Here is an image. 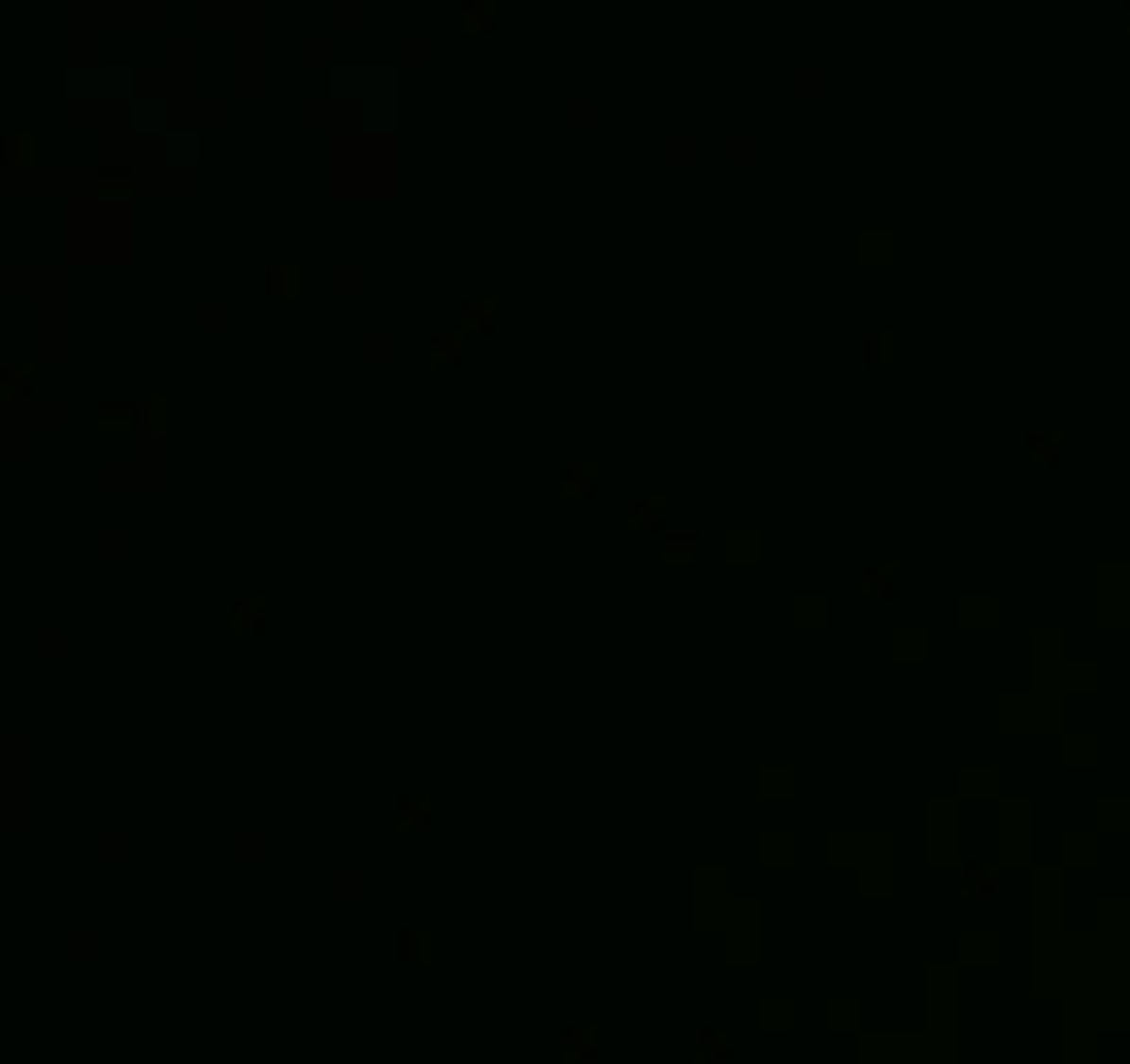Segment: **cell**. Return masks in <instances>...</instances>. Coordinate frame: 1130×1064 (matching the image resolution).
<instances>
[{"label": "cell", "instance_id": "6da1fadb", "mask_svg": "<svg viewBox=\"0 0 1130 1064\" xmlns=\"http://www.w3.org/2000/svg\"><path fill=\"white\" fill-rule=\"evenodd\" d=\"M861 590H866V596H888V590H894V568H888V563H882V568H861Z\"/></svg>", "mask_w": 1130, "mask_h": 1064}, {"label": "cell", "instance_id": "7a4b0ae2", "mask_svg": "<svg viewBox=\"0 0 1130 1064\" xmlns=\"http://www.w3.org/2000/svg\"><path fill=\"white\" fill-rule=\"evenodd\" d=\"M425 822H430V800H425V794L403 800V811H397V828H425Z\"/></svg>", "mask_w": 1130, "mask_h": 1064}, {"label": "cell", "instance_id": "52a82bcc", "mask_svg": "<svg viewBox=\"0 0 1130 1064\" xmlns=\"http://www.w3.org/2000/svg\"><path fill=\"white\" fill-rule=\"evenodd\" d=\"M469 325H475V331H491V304H469Z\"/></svg>", "mask_w": 1130, "mask_h": 1064}, {"label": "cell", "instance_id": "5b68a950", "mask_svg": "<svg viewBox=\"0 0 1130 1064\" xmlns=\"http://www.w3.org/2000/svg\"><path fill=\"white\" fill-rule=\"evenodd\" d=\"M259 618H265V607H259V602H237V629H243V635L254 629Z\"/></svg>", "mask_w": 1130, "mask_h": 1064}, {"label": "cell", "instance_id": "9c48e42d", "mask_svg": "<svg viewBox=\"0 0 1130 1064\" xmlns=\"http://www.w3.org/2000/svg\"><path fill=\"white\" fill-rule=\"evenodd\" d=\"M656 518H662V502H656V508H651V502H640V508H635V524H656Z\"/></svg>", "mask_w": 1130, "mask_h": 1064}, {"label": "cell", "instance_id": "277c9868", "mask_svg": "<svg viewBox=\"0 0 1130 1064\" xmlns=\"http://www.w3.org/2000/svg\"><path fill=\"white\" fill-rule=\"evenodd\" d=\"M563 485H568L574 497H584V491L596 485V475H590V469H563Z\"/></svg>", "mask_w": 1130, "mask_h": 1064}, {"label": "cell", "instance_id": "ba28073f", "mask_svg": "<svg viewBox=\"0 0 1130 1064\" xmlns=\"http://www.w3.org/2000/svg\"><path fill=\"white\" fill-rule=\"evenodd\" d=\"M430 354H436V358H458V337H436V342H430Z\"/></svg>", "mask_w": 1130, "mask_h": 1064}, {"label": "cell", "instance_id": "8992f818", "mask_svg": "<svg viewBox=\"0 0 1130 1064\" xmlns=\"http://www.w3.org/2000/svg\"><path fill=\"white\" fill-rule=\"evenodd\" d=\"M965 888H970V894H993V871H987V866L965 871Z\"/></svg>", "mask_w": 1130, "mask_h": 1064}, {"label": "cell", "instance_id": "3957f363", "mask_svg": "<svg viewBox=\"0 0 1130 1064\" xmlns=\"http://www.w3.org/2000/svg\"><path fill=\"white\" fill-rule=\"evenodd\" d=\"M1059 447H1065L1059 436H1032V458H1036V463H1059V458H1065Z\"/></svg>", "mask_w": 1130, "mask_h": 1064}]
</instances>
